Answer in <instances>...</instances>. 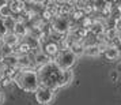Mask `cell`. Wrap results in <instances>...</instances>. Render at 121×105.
<instances>
[{
  "instance_id": "12",
  "label": "cell",
  "mask_w": 121,
  "mask_h": 105,
  "mask_svg": "<svg viewBox=\"0 0 121 105\" xmlns=\"http://www.w3.org/2000/svg\"><path fill=\"white\" fill-rule=\"evenodd\" d=\"M73 79V71L72 70H64L61 74V81H60V86L59 87H64L67 85H69Z\"/></svg>"
},
{
  "instance_id": "19",
  "label": "cell",
  "mask_w": 121,
  "mask_h": 105,
  "mask_svg": "<svg viewBox=\"0 0 121 105\" xmlns=\"http://www.w3.org/2000/svg\"><path fill=\"white\" fill-rule=\"evenodd\" d=\"M30 46H29L27 44H26V41L25 42H22V44L18 46V49H17V55L18 56H23V55H29L30 53Z\"/></svg>"
},
{
  "instance_id": "32",
  "label": "cell",
  "mask_w": 121,
  "mask_h": 105,
  "mask_svg": "<svg viewBox=\"0 0 121 105\" xmlns=\"http://www.w3.org/2000/svg\"><path fill=\"white\" fill-rule=\"evenodd\" d=\"M42 105H49V104H42Z\"/></svg>"
},
{
  "instance_id": "2",
  "label": "cell",
  "mask_w": 121,
  "mask_h": 105,
  "mask_svg": "<svg viewBox=\"0 0 121 105\" xmlns=\"http://www.w3.org/2000/svg\"><path fill=\"white\" fill-rule=\"evenodd\" d=\"M14 82L17 83V86L19 89H22L25 91L29 93H35L37 89L39 87V79L37 75V71L30 68V70H21L18 74Z\"/></svg>"
},
{
  "instance_id": "16",
  "label": "cell",
  "mask_w": 121,
  "mask_h": 105,
  "mask_svg": "<svg viewBox=\"0 0 121 105\" xmlns=\"http://www.w3.org/2000/svg\"><path fill=\"white\" fill-rule=\"evenodd\" d=\"M104 53L106 56V59H109V60H116L117 57H120V55H118V52H117V49L114 46H109Z\"/></svg>"
},
{
  "instance_id": "3",
  "label": "cell",
  "mask_w": 121,
  "mask_h": 105,
  "mask_svg": "<svg viewBox=\"0 0 121 105\" xmlns=\"http://www.w3.org/2000/svg\"><path fill=\"white\" fill-rule=\"evenodd\" d=\"M76 61V56L72 53L69 49H60L57 56L55 57V63L56 66L59 67L60 70H71V67L75 64Z\"/></svg>"
},
{
  "instance_id": "24",
  "label": "cell",
  "mask_w": 121,
  "mask_h": 105,
  "mask_svg": "<svg viewBox=\"0 0 121 105\" xmlns=\"http://www.w3.org/2000/svg\"><path fill=\"white\" fill-rule=\"evenodd\" d=\"M109 78L113 81V82H116V81L118 79V72L116 71V70H114V71H112V72L109 74Z\"/></svg>"
},
{
  "instance_id": "21",
  "label": "cell",
  "mask_w": 121,
  "mask_h": 105,
  "mask_svg": "<svg viewBox=\"0 0 121 105\" xmlns=\"http://www.w3.org/2000/svg\"><path fill=\"white\" fill-rule=\"evenodd\" d=\"M14 53V50H12L11 46H8V45H4L3 48H1V57H4V56H10Z\"/></svg>"
},
{
  "instance_id": "25",
  "label": "cell",
  "mask_w": 121,
  "mask_h": 105,
  "mask_svg": "<svg viewBox=\"0 0 121 105\" xmlns=\"http://www.w3.org/2000/svg\"><path fill=\"white\" fill-rule=\"evenodd\" d=\"M114 48L117 49V52H118V55L121 56V42H120V44H117V45L114 46Z\"/></svg>"
},
{
  "instance_id": "18",
  "label": "cell",
  "mask_w": 121,
  "mask_h": 105,
  "mask_svg": "<svg viewBox=\"0 0 121 105\" xmlns=\"http://www.w3.org/2000/svg\"><path fill=\"white\" fill-rule=\"evenodd\" d=\"M11 8H10V6L7 4V1L4 3V4H1L0 6V18L1 19H6V18H10L11 17Z\"/></svg>"
},
{
  "instance_id": "11",
  "label": "cell",
  "mask_w": 121,
  "mask_h": 105,
  "mask_svg": "<svg viewBox=\"0 0 121 105\" xmlns=\"http://www.w3.org/2000/svg\"><path fill=\"white\" fill-rule=\"evenodd\" d=\"M17 67L19 68V70H30V68H31V57H30L29 55L19 56Z\"/></svg>"
},
{
  "instance_id": "9",
  "label": "cell",
  "mask_w": 121,
  "mask_h": 105,
  "mask_svg": "<svg viewBox=\"0 0 121 105\" xmlns=\"http://www.w3.org/2000/svg\"><path fill=\"white\" fill-rule=\"evenodd\" d=\"M18 59H19V56L14 52V53L10 55V56L1 57V64H3V67H6V68H12V67L18 66Z\"/></svg>"
},
{
  "instance_id": "10",
  "label": "cell",
  "mask_w": 121,
  "mask_h": 105,
  "mask_svg": "<svg viewBox=\"0 0 121 105\" xmlns=\"http://www.w3.org/2000/svg\"><path fill=\"white\" fill-rule=\"evenodd\" d=\"M50 61H52V59H50L48 55H45L42 50H41V52H37L35 56H34V63H35V64H38L39 67L46 66V64H49Z\"/></svg>"
},
{
  "instance_id": "28",
  "label": "cell",
  "mask_w": 121,
  "mask_h": 105,
  "mask_svg": "<svg viewBox=\"0 0 121 105\" xmlns=\"http://www.w3.org/2000/svg\"><path fill=\"white\" fill-rule=\"evenodd\" d=\"M3 101H4V96H3V94L0 93V104H1Z\"/></svg>"
},
{
  "instance_id": "1",
  "label": "cell",
  "mask_w": 121,
  "mask_h": 105,
  "mask_svg": "<svg viewBox=\"0 0 121 105\" xmlns=\"http://www.w3.org/2000/svg\"><path fill=\"white\" fill-rule=\"evenodd\" d=\"M61 74H63V70H60L53 61H50L49 64H46L44 67H39V70L37 71V75H38L39 79V86L48 87L55 91L56 89H59V86H60Z\"/></svg>"
},
{
  "instance_id": "29",
  "label": "cell",
  "mask_w": 121,
  "mask_h": 105,
  "mask_svg": "<svg viewBox=\"0 0 121 105\" xmlns=\"http://www.w3.org/2000/svg\"><path fill=\"white\" fill-rule=\"evenodd\" d=\"M118 6H120V10H121V1H118Z\"/></svg>"
},
{
  "instance_id": "6",
  "label": "cell",
  "mask_w": 121,
  "mask_h": 105,
  "mask_svg": "<svg viewBox=\"0 0 121 105\" xmlns=\"http://www.w3.org/2000/svg\"><path fill=\"white\" fill-rule=\"evenodd\" d=\"M105 30H106V27H105V22L104 21H101V19H94L93 23H91V26H90V29H88V32H90L91 34H94L95 37H98V36H101V34H104Z\"/></svg>"
},
{
  "instance_id": "26",
  "label": "cell",
  "mask_w": 121,
  "mask_h": 105,
  "mask_svg": "<svg viewBox=\"0 0 121 105\" xmlns=\"http://www.w3.org/2000/svg\"><path fill=\"white\" fill-rule=\"evenodd\" d=\"M4 45H6V44H4V40H3V37H0V49H1Z\"/></svg>"
},
{
  "instance_id": "30",
  "label": "cell",
  "mask_w": 121,
  "mask_h": 105,
  "mask_svg": "<svg viewBox=\"0 0 121 105\" xmlns=\"http://www.w3.org/2000/svg\"><path fill=\"white\" fill-rule=\"evenodd\" d=\"M118 38H120V41H121V34H118Z\"/></svg>"
},
{
  "instance_id": "20",
  "label": "cell",
  "mask_w": 121,
  "mask_h": 105,
  "mask_svg": "<svg viewBox=\"0 0 121 105\" xmlns=\"http://www.w3.org/2000/svg\"><path fill=\"white\" fill-rule=\"evenodd\" d=\"M3 23H4V27H6L7 32H11V30H14V26H15L17 21H15L12 17H10V18L3 19Z\"/></svg>"
},
{
  "instance_id": "8",
  "label": "cell",
  "mask_w": 121,
  "mask_h": 105,
  "mask_svg": "<svg viewBox=\"0 0 121 105\" xmlns=\"http://www.w3.org/2000/svg\"><path fill=\"white\" fill-rule=\"evenodd\" d=\"M12 33L17 36L18 38H21V37H27L29 34V30L26 27V23L23 22V21H17L15 23V26H14V30H12Z\"/></svg>"
},
{
  "instance_id": "5",
  "label": "cell",
  "mask_w": 121,
  "mask_h": 105,
  "mask_svg": "<svg viewBox=\"0 0 121 105\" xmlns=\"http://www.w3.org/2000/svg\"><path fill=\"white\" fill-rule=\"evenodd\" d=\"M53 96H55V91L48 87H44V86H39L37 89V91H35V98L39 102V105L49 104L52 98H53Z\"/></svg>"
},
{
  "instance_id": "22",
  "label": "cell",
  "mask_w": 121,
  "mask_h": 105,
  "mask_svg": "<svg viewBox=\"0 0 121 105\" xmlns=\"http://www.w3.org/2000/svg\"><path fill=\"white\" fill-rule=\"evenodd\" d=\"M11 82H14V81H11V79H10L8 77H6V75L1 78V81H0V83H1L3 86H8V85H10Z\"/></svg>"
},
{
  "instance_id": "27",
  "label": "cell",
  "mask_w": 121,
  "mask_h": 105,
  "mask_svg": "<svg viewBox=\"0 0 121 105\" xmlns=\"http://www.w3.org/2000/svg\"><path fill=\"white\" fill-rule=\"evenodd\" d=\"M116 71L118 72V74H120V72H121V61H120V63H118V66H117V70H116Z\"/></svg>"
},
{
  "instance_id": "17",
  "label": "cell",
  "mask_w": 121,
  "mask_h": 105,
  "mask_svg": "<svg viewBox=\"0 0 121 105\" xmlns=\"http://www.w3.org/2000/svg\"><path fill=\"white\" fill-rule=\"evenodd\" d=\"M84 55L90 56V57H97V56L101 55V52H99V49H98L97 45H91V46L84 48Z\"/></svg>"
},
{
  "instance_id": "13",
  "label": "cell",
  "mask_w": 121,
  "mask_h": 105,
  "mask_svg": "<svg viewBox=\"0 0 121 105\" xmlns=\"http://www.w3.org/2000/svg\"><path fill=\"white\" fill-rule=\"evenodd\" d=\"M3 40H4V44L8 45V46H15V45L19 42V38H18L15 34L12 33V32H8L6 36H3Z\"/></svg>"
},
{
  "instance_id": "31",
  "label": "cell",
  "mask_w": 121,
  "mask_h": 105,
  "mask_svg": "<svg viewBox=\"0 0 121 105\" xmlns=\"http://www.w3.org/2000/svg\"><path fill=\"white\" fill-rule=\"evenodd\" d=\"M0 59H1V49H0Z\"/></svg>"
},
{
  "instance_id": "4",
  "label": "cell",
  "mask_w": 121,
  "mask_h": 105,
  "mask_svg": "<svg viewBox=\"0 0 121 105\" xmlns=\"http://www.w3.org/2000/svg\"><path fill=\"white\" fill-rule=\"evenodd\" d=\"M50 26H52V32L64 36V34H67L68 32H69V26H71L69 17H63V15L55 17Z\"/></svg>"
},
{
  "instance_id": "15",
  "label": "cell",
  "mask_w": 121,
  "mask_h": 105,
  "mask_svg": "<svg viewBox=\"0 0 121 105\" xmlns=\"http://www.w3.org/2000/svg\"><path fill=\"white\" fill-rule=\"evenodd\" d=\"M69 50H71V52L76 56V57L84 55V46H83L82 42H76V44H73L71 48H69Z\"/></svg>"
},
{
  "instance_id": "7",
  "label": "cell",
  "mask_w": 121,
  "mask_h": 105,
  "mask_svg": "<svg viewBox=\"0 0 121 105\" xmlns=\"http://www.w3.org/2000/svg\"><path fill=\"white\" fill-rule=\"evenodd\" d=\"M59 50H60L59 44H56L53 41H48V42L44 45V50H42V52H44L45 55L49 56L50 59H55L56 56H57V53H59Z\"/></svg>"
},
{
  "instance_id": "14",
  "label": "cell",
  "mask_w": 121,
  "mask_h": 105,
  "mask_svg": "<svg viewBox=\"0 0 121 105\" xmlns=\"http://www.w3.org/2000/svg\"><path fill=\"white\" fill-rule=\"evenodd\" d=\"M7 4L11 8V12H21L25 10V1H18V0H12V1H7Z\"/></svg>"
},
{
  "instance_id": "23",
  "label": "cell",
  "mask_w": 121,
  "mask_h": 105,
  "mask_svg": "<svg viewBox=\"0 0 121 105\" xmlns=\"http://www.w3.org/2000/svg\"><path fill=\"white\" fill-rule=\"evenodd\" d=\"M114 30L118 34H121V19H117L114 21Z\"/></svg>"
}]
</instances>
